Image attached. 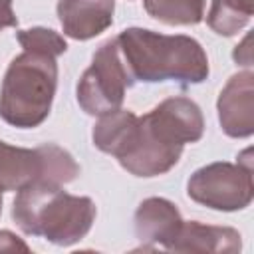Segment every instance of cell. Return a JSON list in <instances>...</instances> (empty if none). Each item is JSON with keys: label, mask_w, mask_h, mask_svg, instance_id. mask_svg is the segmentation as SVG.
<instances>
[{"label": "cell", "mask_w": 254, "mask_h": 254, "mask_svg": "<svg viewBox=\"0 0 254 254\" xmlns=\"http://www.w3.org/2000/svg\"><path fill=\"white\" fill-rule=\"evenodd\" d=\"M56 87V65L48 56H30L24 54L18 60L12 62L6 81H4V91H2V105L0 113L4 115L6 121L22 127L36 125L44 119L40 109L36 107L34 97L50 109L52 93Z\"/></svg>", "instance_id": "1"}]
</instances>
